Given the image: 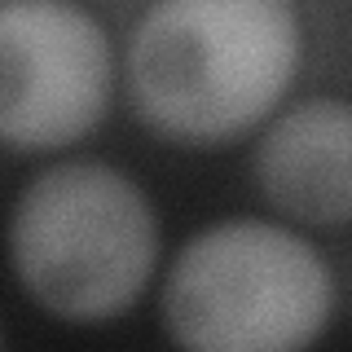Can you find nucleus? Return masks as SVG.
<instances>
[{
    "label": "nucleus",
    "instance_id": "nucleus-5",
    "mask_svg": "<svg viewBox=\"0 0 352 352\" xmlns=\"http://www.w3.org/2000/svg\"><path fill=\"white\" fill-rule=\"evenodd\" d=\"M256 181L300 225H352V102L308 97L282 110L256 146Z\"/></svg>",
    "mask_w": 352,
    "mask_h": 352
},
{
    "label": "nucleus",
    "instance_id": "nucleus-1",
    "mask_svg": "<svg viewBox=\"0 0 352 352\" xmlns=\"http://www.w3.org/2000/svg\"><path fill=\"white\" fill-rule=\"evenodd\" d=\"M295 62L291 0H154L128 36V93L159 137L220 146L282 102Z\"/></svg>",
    "mask_w": 352,
    "mask_h": 352
},
{
    "label": "nucleus",
    "instance_id": "nucleus-4",
    "mask_svg": "<svg viewBox=\"0 0 352 352\" xmlns=\"http://www.w3.org/2000/svg\"><path fill=\"white\" fill-rule=\"evenodd\" d=\"M115 88L110 40L75 0L0 5V146L58 150L102 124Z\"/></svg>",
    "mask_w": 352,
    "mask_h": 352
},
{
    "label": "nucleus",
    "instance_id": "nucleus-3",
    "mask_svg": "<svg viewBox=\"0 0 352 352\" xmlns=\"http://www.w3.org/2000/svg\"><path fill=\"white\" fill-rule=\"evenodd\" d=\"M335 308L317 247L269 220H220L181 247L163 282V326L198 352H291Z\"/></svg>",
    "mask_w": 352,
    "mask_h": 352
},
{
    "label": "nucleus",
    "instance_id": "nucleus-2",
    "mask_svg": "<svg viewBox=\"0 0 352 352\" xmlns=\"http://www.w3.org/2000/svg\"><path fill=\"white\" fill-rule=\"evenodd\" d=\"M9 256L22 291L62 322H110L159 260V220L141 185L97 159L44 168L18 194Z\"/></svg>",
    "mask_w": 352,
    "mask_h": 352
}]
</instances>
